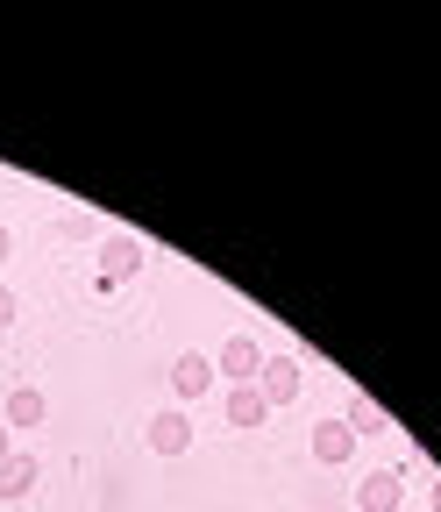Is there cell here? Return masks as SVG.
I'll return each mask as SVG.
<instances>
[{
    "label": "cell",
    "mask_w": 441,
    "mask_h": 512,
    "mask_svg": "<svg viewBox=\"0 0 441 512\" xmlns=\"http://www.w3.org/2000/svg\"><path fill=\"white\" fill-rule=\"evenodd\" d=\"M434 512H441V491H434Z\"/></svg>",
    "instance_id": "14"
},
{
    "label": "cell",
    "mask_w": 441,
    "mask_h": 512,
    "mask_svg": "<svg viewBox=\"0 0 441 512\" xmlns=\"http://www.w3.org/2000/svg\"><path fill=\"white\" fill-rule=\"evenodd\" d=\"M0 463H8V427H0Z\"/></svg>",
    "instance_id": "13"
},
{
    "label": "cell",
    "mask_w": 441,
    "mask_h": 512,
    "mask_svg": "<svg viewBox=\"0 0 441 512\" xmlns=\"http://www.w3.org/2000/svg\"><path fill=\"white\" fill-rule=\"evenodd\" d=\"M207 377H214L207 356H178V370H171V384H178L185 399H200V392H207Z\"/></svg>",
    "instance_id": "8"
},
{
    "label": "cell",
    "mask_w": 441,
    "mask_h": 512,
    "mask_svg": "<svg viewBox=\"0 0 441 512\" xmlns=\"http://www.w3.org/2000/svg\"><path fill=\"white\" fill-rule=\"evenodd\" d=\"M8 420H15V427H36V420H43V392H15V399H8Z\"/></svg>",
    "instance_id": "10"
},
{
    "label": "cell",
    "mask_w": 441,
    "mask_h": 512,
    "mask_svg": "<svg viewBox=\"0 0 441 512\" xmlns=\"http://www.w3.org/2000/svg\"><path fill=\"white\" fill-rule=\"evenodd\" d=\"M8 320H15V292H8V285H0V328H8Z\"/></svg>",
    "instance_id": "11"
},
{
    "label": "cell",
    "mask_w": 441,
    "mask_h": 512,
    "mask_svg": "<svg viewBox=\"0 0 441 512\" xmlns=\"http://www.w3.org/2000/svg\"><path fill=\"white\" fill-rule=\"evenodd\" d=\"M150 448H157V456L193 448V420H185V413H157V420H150Z\"/></svg>",
    "instance_id": "1"
},
{
    "label": "cell",
    "mask_w": 441,
    "mask_h": 512,
    "mask_svg": "<svg viewBox=\"0 0 441 512\" xmlns=\"http://www.w3.org/2000/svg\"><path fill=\"white\" fill-rule=\"evenodd\" d=\"M8 512H15V505H8Z\"/></svg>",
    "instance_id": "15"
},
{
    "label": "cell",
    "mask_w": 441,
    "mask_h": 512,
    "mask_svg": "<svg viewBox=\"0 0 441 512\" xmlns=\"http://www.w3.org/2000/svg\"><path fill=\"white\" fill-rule=\"evenodd\" d=\"M36 491V456H8V463H0V498H29Z\"/></svg>",
    "instance_id": "4"
},
{
    "label": "cell",
    "mask_w": 441,
    "mask_h": 512,
    "mask_svg": "<svg viewBox=\"0 0 441 512\" xmlns=\"http://www.w3.org/2000/svg\"><path fill=\"white\" fill-rule=\"evenodd\" d=\"M399 505V470H370L363 477V512H392Z\"/></svg>",
    "instance_id": "5"
},
{
    "label": "cell",
    "mask_w": 441,
    "mask_h": 512,
    "mask_svg": "<svg viewBox=\"0 0 441 512\" xmlns=\"http://www.w3.org/2000/svg\"><path fill=\"white\" fill-rule=\"evenodd\" d=\"M299 392V363L292 356H264V406H285Z\"/></svg>",
    "instance_id": "2"
},
{
    "label": "cell",
    "mask_w": 441,
    "mask_h": 512,
    "mask_svg": "<svg viewBox=\"0 0 441 512\" xmlns=\"http://www.w3.org/2000/svg\"><path fill=\"white\" fill-rule=\"evenodd\" d=\"M8 249H15V235H8V228H0V264H8Z\"/></svg>",
    "instance_id": "12"
},
{
    "label": "cell",
    "mask_w": 441,
    "mask_h": 512,
    "mask_svg": "<svg viewBox=\"0 0 441 512\" xmlns=\"http://www.w3.org/2000/svg\"><path fill=\"white\" fill-rule=\"evenodd\" d=\"M271 406H264V392L257 384H235V399H228V427H257Z\"/></svg>",
    "instance_id": "6"
},
{
    "label": "cell",
    "mask_w": 441,
    "mask_h": 512,
    "mask_svg": "<svg viewBox=\"0 0 441 512\" xmlns=\"http://www.w3.org/2000/svg\"><path fill=\"white\" fill-rule=\"evenodd\" d=\"M349 448H356V434H349L342 420H328L321 434H313V456H321V463H342V456H349Z\"/></svg>",
    "instance_id": "7"
},
{
    "label": "cell",
    "mask_w": 441,
    "mask_h": 512,
    "mask_svg": "<svg viewBox=\"0 0 441 512\" xmlns=\"http://www.w3.org/2000/svg\"><path fill=\"white\" fill-rule=\"evenodd\" d=\"M107 271H114V278H136V271H143V249H136L129 235H114V242H107Z\"/></svg>",
    "instance_id": "9"
},
{
    "label": "cell",
    "mask_w": 441,
    "mask_h": 512,
    "mask_svg": "<svg viewBox=\"0 0 441 512\" xmlns=\"http://www.w3.org/2000/svg\"><path fill=\"white\" fill-rule=\"evenodd\" d=\"M221 370H228L235 384H249V377H257V370H264V349H257V342H249V335H235V342L221 349Z\"/></svg>",
    "instance_id": "3"
}]
</instances>
